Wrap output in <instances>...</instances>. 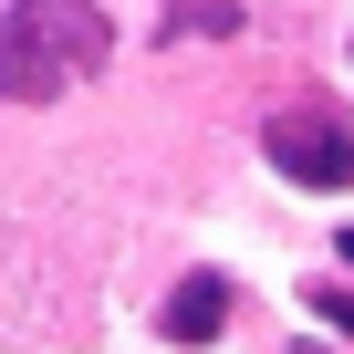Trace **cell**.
Masks as SVG:
<instances>
[{
    "label": "cell",
    "mask_w": 354,
    "mask_h": 354,
    "mask_svg": "<svg viewBox=\"0 0 354 354\" xmlns=\"http://www.w3.org/2000/svg\"><path fill=\"white\" fill-rule=\"evenodd\" d=\"M167 11H177V32H240L230 0H167Z\"/></svg>",
    "instance_id": "4"
},
{
    "label": "cell",
    "mask_w": 354,
    "mask_h": 354,
    "mask_svg": "<svg viewBox=\"0 0 354 354\" xmlns=\"http://www.w3.org/2000/svg\"><path fill=\"white\" fill-rule=\"evenodd\" d=\"M333 261H354V230H344V240H333Z\"/></svg>",
    "instance_id": "6"
},
{
    "label": "cell",
    "mask_w": 354,
    "mask_h": 354,
    "mask_svg": "<svg viewBox=\"0 0 354 354\" xmlns=\"http://www.w3.org/2000/svg\"><path fill=\"white\" fill-rule=\"evenodd\" d=\"M313 313H323V323H344V333H354V292H313Z\"/></svg>",
    "instance_id": "5"
},
{
    "label": "cell",
    "mask_w": 354,
    "mask_h": 354,
    "mask_svg": "<svg viewBox=\"0 0 354 354\" xmlns=\"http://www.w3.org/2000/svg\"><path fill=\"white\" fill-rule=\"evenodd\" d=\"M115 53V21L94 0H11L0 11V94L11 104H53L73 84H94Z\"/></svg>",
    "instance_id": "1"
},
{
    "label": "cell",
    "mask_w": 354,
    "mask_h": 354,
    "mask_svg": "<svg viewBox=\"0 0 354 354\" xmlns=\"http://www.w3.org/2000/svg\"><path fill=\"white\" fill-rule=\"evenodd\" d=\"M219 323H230V281L219 271H188V281L167 292V344H209Z\"/></svg>",
    "instance_id": "3"
},
{
    "label": "cell",
    "mask_w": 354,
    "mask_h": 354,
    "mask_svg": "<svg viewBox=\"0 0 354 354\" xmlns=\"http://www.w3.org/2000/svg\"><path fill=\"white\" fill-rule=\"evenodd\" d=\"M261 146H271V167L292 177V188H354V125H344V115H323V104L271 115V125H261Z\"/></svg>",
    "instance_id": "2"
}]
</instances>
